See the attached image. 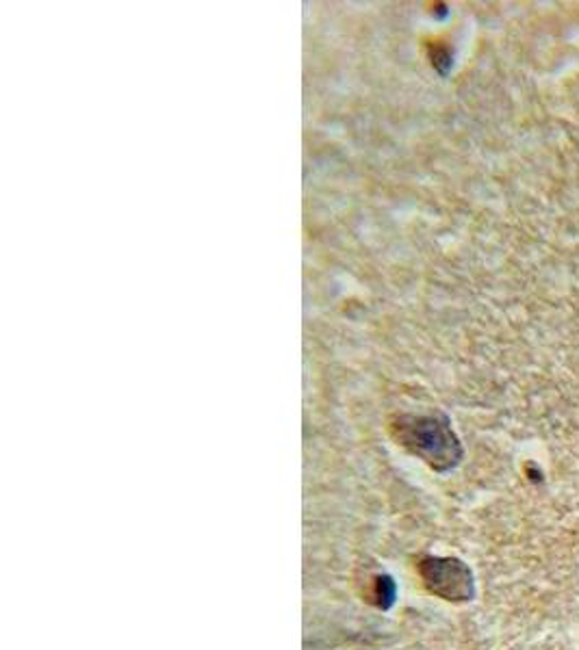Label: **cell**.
<instances>
[{"label":"cell","mask_w":579,"mask_h":650,"mask_svg":"<svg viewBox=\"0 0 579 650\" xmlns=\"http://www.w3.org/2000/svg\"><path fill=\"white\" fill-rule=\"evenodd\" d=\"M420 570L426 586L447 601H469L473 596V575L460 559H424Z\"/></svg>","instance_id":"obj_1"},{"label":"cell","mask_w":579,"mask_h":650,"mask_svg":"<svg viewBox=\"0 0 579 650\" xmlns=\"http://www.w3.org/2000/svg\"><path fill=\"white\" fill-rule=\"evenodd\" d=\"M406 445H411L415 453L424 456L436 469H449L460 458L456 436L447 429V425H438L436 421H420L417 427H411Z\"/></svg>","instance_id":"obj_2"}]
</instances>
